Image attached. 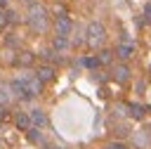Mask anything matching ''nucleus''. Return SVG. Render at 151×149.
<instances>
[{
  "label": "nucleus",
  "instance_id": "obj_1",
  "mask_svg": "<svg viewBox=\"0 0 151 149\" xmlns=\"http://www.w3.org/2000/svg\"><path fill=\"white\" fill-rule=\"evenodd\" d=\"M26 21L33 31H45L47 24H50V12L42 2H31L28 5V12H26Z\"/></svg>",
  "mask_w": 151,
  "mask_h": 149
},
{
  "label": "nucleus",
  "instance_id": "obj_2",
  "mask_svg": "<svg viewBox=\"0 0 151 149\" xmlns=\"http://www.w3.org/2000/svg\"><path fill=\"white\" fill-rule=\"evenodd\" d=\"M85 35H87V43H90L92 47H97V45L104 43V38H106V28H104L99 21H92V24H87Z\"/></svg>",
  "mask_w": 151,
  "mask_h": 149
},
{
  "label": "nucleus",
  "instance_id": "obj_3",
  "mask_svg": "<svg viewBox=\"0 0 151 149\" xmlns=\"http://www.w3.org/2000/svg\"><path fill=\"white\" fill-rule=\"evenodd\" d=\"M71 28H73L71 17H68L66 12H59V14L54 17V31H57V35H66V38H68Z\"/></svg>",
  "mask_w": 151,
  "mask_h": 149
},
{
  "label": "nucleus",
  "instance_id": "obj_4",
  "mask_svg": "<svg viewBox=\"0 0 151 149\" xmlns=\"http://www.w3.org/2000/svg\"><path fill=\"white\" fill-rule=\"evenodd\" d=\"M113 54H116L118 59H123V61H125V59H130V57L134 54V45H132L130 40H120V43L116 45V50H113Z\"/></svg>",
  "mask_w": 151,
  "mask_h": 149
},
{
  "label": "nucleus",
  "instance_id": "obj_5",
  "mask_svg": "<svg viewBox=\"0 0 151 149\" xmlns=\"http://www.w3.org/2000/svg\"><path fill=\"white\" fill-rule=\"evenodd\" d=\"M35 76H38V80L45 85V83L54 80V76H57V69H54L52 64H42V66H38V69H35Z\"/></svg>",
  "mask_w": 151,
  "mask_h": 149
},
{
  "label": "nucleus",
  "instance_id": "obj_6",
  "mask_svg": "<svg viewBox=\"0 0 151 149\" xmlns=\"http://www.w3.org/2000/svg\"><path fill=\"white\" fill-rule=\"evenodd\" d=\"M130 73H132V71H130V66H127V64H123V61L113 66V80H116V83H120V85L130 80Z\"/></svg>",
  "mask_w": 151,
  "mask_h": 149
},
{
  "label": "nucleus",
  "instance_id": "obj_7",
  "mask_svg": "<svg viewBox=\"0 0 151 149\" xmlns=\"http://www.w3.org/2000/svg\"><path fill=\"white\" fill-rule=\"evenodd\" d=\"M9 90H12V95L19 97V99H31V95H28V90H26V85H24V78H14V80L9 83Z\"/></svg>",
  "mask_w": 151,
  "mask_h": 149
},
{
  "label": "nucleus",
  "instance_id": "obj_8",
  "mask_svg": "<svg viewBox=\"0 0 151 149\" xmlns=\"http://www.w3.org/2000/svg\"><path fill=\"white\" fill-rule=\"evenodd\" d=\"M24 85H26V90H28L31 97H38L42 92V83L38 80V76H26L24 78Z\"/></svg>",
  "mask_w": 151,
  "mask_h": 149
},
{
  "label": "nucleus",
  "instance_id": "obj_9",
  "mask_svg": "<svg viewBox=\"0 0 151 149\" xmlns=\"http://www.w3.org/2000/svg\"><path fill=\"white\" fill-rule=\"evenodd\" d=\"M28 116H31V123H33V128H47V114L42 111V109H31L28 111Z\"/></svg>",
  "mask_w": 151,
  "mask_h": 149
},
{
  "label": "nucleus",
  "instance_id": "obj_10",
  "mask_svg": "<svg viewBox=\"0 0 151 149\" xmlns=\"http://www.w3.org/2000/svg\"><path fill=\"white\" fill-rule=\"evenodd\" d=\"M14 125H17L19 130H31V128H33V123H31L28 111H19V114L14 116Z\"/></svg>",
  "mask_w": 151,
  "mask_h": 149
},
{
  "label": "nucleus",
  "instance_id": "obj_11",
  "mask_svg": "<svg viewBox=\"0 0 151 149\" xmlns=\"http://www.w3.org/2000/svg\"><path fill=\"white\" fill-rule=\"evenodd\" d=\"M33 59H35V54H33V52H19V57H17L14 61H17L19 66H31V64H33Z\"/></svg>",
  "mask_w": 151,
  "mask_h": 149
},
{
  "label": "nucleus",
  "instance_id": "obj_12",
  "mask_svg": "<svg viewBox=\"0 0 151 149\" xmlns=\"http://www.w3.org/2000/svg\"><path fill=\"white\" fill-rule=\"evenodd\" d=\"M127 109H130V116H132V118H137V121H142V118H144V114H146V109H144L142 104H134V102H132V104H127Z\"/></svg>",
  "mask_w": 151,
  "mask_h": 149
},
{
  "label": "nucleus",
  "instance_id": "obj_13",
  "mask_svg": "<svg viewBox=\"0 0 151 149\" xmlns=\"http://www.w3.org/2000/svg\"><path fill=\"white\" fill-rule=\"evenodd\" d=\"M68 47V38L66 35H54V40H52V50L57 52V50H66Z\"/></svg>",
  "mask_w": 151,
  "mask_h": 149
},
{
  "label": "nucleus",
  "instance_id": "obj_14",
  "mask_svg": "<svg viewBox=\"0 0 151 149\" xmlns=\"http://www.w3.org/2000/svg\"><path fill=\"white\" fill-rule=\"evenodd\" d=\"M26 135H28V140H31V142H35V144H40V142H42L40 128H31V130H26Z\"/></svg>",
  "mask_w": 151,
  "mask_h": 149
},
{
  "label": "nucleus",
  "instance_id": "obj_15",
  "mask_svg": "<svg viewBox=\"0 0 151 149\" xmlns=\"http://www.w3.org/2000/svg\"><path fill=\"white\" fill-rule=\"evenodd\" d=\"M97 57H99V64H109V61L113 59V52H111V50H101Z\"/></svg>",
  "mask_w": 151,
  "mask_h": 149
},
{
  "label": "nucleus",
  "instance_id": "obj_16",
  "mask_svg": "<svg viewBox=\"0 0 151 149\" xmlns=\"http://www.w3.org/2000/svg\"><path fill=\"white\" fill-rule=\"evenodd\" d=\"M83 66H87V69H97V66H101V64H99V57H85V59H83Z\"/></svg>",
  "mask_w": 151,
  "mask_h": 149
},
{
  "label": "nucleus",
  "instance_id": "obj_17",
  "mask_svg": "<svg viewBox=\"0 0 151 149\" xmlns=\"http://www.w3.org/2000/svg\"><path fill=\"white\" fill-rule=\"evenodd\" d=\"M104 149H130L125 142H118V140H113V142H106L104 144Z\"/></svg>",
  "mask_w": 151,
  "mask_h": 149
},
{
  "label": "nucleus",
  "instance_id": "obj_18",
  "mask_svg": "<svg viewBox=\"0 0 151 149\" xmlns=\"http://www.w3.org/2000/svg\"><path fill=\"white\" fill-rule=\"evenodd\" d=\"M144 17H146V21L151 24V2H146V5H144Z\"/></svg>",
  "mask_w": 151,
  "mask_h": 149
},
{
  "label": "nucleus",
  "instance_id": "obj_19",
  "mask_svg": "<svg viewBox=\"0 0 151 149\" xmlns=\"http://www.w3.org/2000/svg\"><path fill=\"white\" fill-rule=\"evenodd\" d=\"M5 102H7V95H5V88L0 85V104H5Z\"/></svg>",
  "mask_w": 151,
  "mask_h": 149
},
{
  "label": "nucleus",
  "instance_id": "obj_20",
  "mask_svg": "<svg viewBox=\"0 0 151 149\" xmlns=\"http://www.w3.org/2000/svg\"><path fill=\"white\" fill-rule=\"evenodd\" d=\"M7 118V109H5V104H0V121H5Z\"/></svg>",
  "mask_w": 151,
  "mask_h": 149
},
{
  "label": "nucleus",
  "instance_id": "obj_21",
  "mask_svg": "<svg viewBox=\"0 0 151 149\" xmlns=\"http://www.w3.org/2000/svg\"><path fill=\"white\" fill-rule=\"evenodd\" d=\"M7 5H9V0H0V9H7Z\"/></svg>",
  "mask_w": 151,
  "mask_h": 149
},
{
  "label": "nucleus",
  "instance_id": "obj_22",
  "mask_svg": "<svg viewBox=\"0 0 151 149\" xmlns=\"http://www.w3.org/2000/svg\"><path fill=\"white\" fill-rule=\"evenodd\" d=\"M47 149H66V147H61V144H52V147H47Z\"/></svg>",
  "mask_w": 151,
  "mask_h": 149
}]
</instances>
